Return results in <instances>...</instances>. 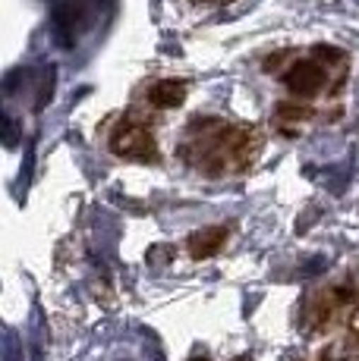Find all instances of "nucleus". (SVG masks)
<instances>
[{
  "label": "nucleus",
  "instance_id": "nucleus-4",
  "mask_svg": "<svg viewBox=\"0 0 359 361\" xmlns=\"http://www.w3.org/2000/svg\"><path fill=\"white\" fill-rule=\"evenodd\" d=\"M186 101V82L183 79H161L148 88V104L158 110H174Z\"/></svg>",
  "mask_w": 359,
  "mask_h": 361
},
{
  "label": "nucleus",
  "instance_id": "nucleus-1",
  "mask_svg": "<svg viewBox=\"0 0 359 361\" xmlns=\"http://www.w3.org/2000/svg\"><path fill=\"white\" fill-rule=\"evenodd\" d=\"M110 151L123 161H139V164H158V142L148 123L136 120V116H123L117 129L110 132Z\"/></svg>",
  "mask_w": 359,
  "mask_h": 361
},
{
  "label": "nucleus",
  "instance_id": "nucleus-5",
  "mask_svg": "<svg viewBox=\"0 0 359 361\" xmlns=\"http://www.w3.org/2000/svg\"><path fill=\"white\" fill-rule=\"evenodd\" d=\"M274 116H281V120H312V110L302 107V104H278Z\"/></svg>",
  "mask_w": 359,
  "mask_h": 361
},
{
  "label": "nucleus",
  "instance_id": "nucleus-3",
  "mask_svg": "<svg viewBox=\"0 0 359 361\" xmlns=\"http://www.w3.org/2000/svg\"><path fill=\"white\" fill-rule=\"evenodd\" d=\"M227 235H230V230L227 226H205V230H196L186 239V248H189V258L192 261H208L215 258V255L224 248Z\"/></svg>",
  "mask_w": 359,
  "mask_h": 361
},
{
  "label": "nucleus",
  "instance_id": "nucleus-9",
  "mask_svg": "<svg viewBox=\"0 0 359 361\" xmlns=\"http://www.w3.org/2000/svg\"><path fill=\"white\" fill-rule=\"evenodd\" d=\"M189 361H211V358H205V355H202V358H199V355H196V358H189Z\"/></svg>",
  "mask_w": 359,
  "mask_h": 361
},
{
  "label": "nucleus",
  "instance_id": "nucleus-2",
  "mask_svg": "<svg viewBox=\"0 0 359 361\" xmlns=\"http://www.w3.org/2000/svg\"><path fill=\"white\" fill-rule=\"evenodd\" d=\"M324 82H328V73L319 60H296L284 73V85L296 98H315L324 88Z\"/></svg>",
  "mask_w": 359,
  "mask_h": 361
},
{
  "label": "nucleus",
  "instance_id": "nucleus-10",
  "mask_svg": "<svg viewBox=\"0 0 359 361\" xmlns=\"http://www.w3.org/2000/svg\"><path fill=\"white\" fill-rule=\"evenodd\" d=\"M120 361H123V358H120Z\"/></svg>",
  "mask_w": 359,
  "mask_h": 361
},
{
  "label": "nucleus",
  "instance_id": "nucleus-6",
  "mask_svg": "<svg viewBox=\"0 0 359 361\" xmlns=\"http://www.w3.org/2000/svg\"><path fill=\"white\" fill-rule=\"evenodd\" d=\"M315 57H319V60H328V63H337V60H343V51H337V47H324V44H319V47H315Z\"/></svg>",
  "mask_w": 359,
  "mask_h": 361
},
{
  "label": "nucleus",
  "instance_id": "nucleus-8",
  "mask_svg": "<svg viewBox=\"0 0 359 361\" xmlns=\"http://www.w3.org/2000/svg\"><path fill=\"white\" fill-rule=\"evenodd\" d=\"M230 361H252L249 355H237V358H230Z\"/></svg>",
  "mask_w": 359,
  "mask_h": 361
},
{
  "label": "nucleus",
  "instance_id": "nucleus-7",
  "mask_svg": "<svg viewBox=\"0 0 359 361\" xmlns=\"http://www.w3.org/2000/svg\"><path fill=\"white\" fill-rule=\"evenodd\" d=\"M202 4H233V0H202Z\"/></svg>",
  "mask_w": 359,
  "mask_h": 361
}]
</instances>
